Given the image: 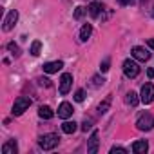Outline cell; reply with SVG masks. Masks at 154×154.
<instances>
[{"instance_id":"obj_1","label":"cell","mask_w":154,"mask_h":154,"mask_svg":"<svg viewBox=\"0 0 154 154\" xmlns=\"http://www.w3.org/2000/svg\"><path fill=\"white\" fill-rule=\"evenodd\" d=\"M29 105H31V98H27V96H18L17 100H15V103H13V116H20V114H24L27 109H29Z\"/></svg>"},{"instance_id":"obj_2","label":"cell","mask_w":154,"mask_h":154,"mask_svg":"<svg viewBox=\"0 0 154 154\" xmlns=\"http://www.w3.org/2000/svg\"><path fill=\"white\" fill-rule=\"evenodd\" d=\"M58 141H60V136L54 134V132H49V134H44L38 143H40V147H42L44 150H53V149L58 145Z\"/></svg>"},{"instance_id":"obj_3","label":"cell","mask_w":154,"mask_h":154,"mask_svg":"<svg viewBox=\"0 0 154 154\" xmlns=\"http://www.w3.org/2000/svg\"><path fill=\"white\" fill-rule=\"evenodd\" d=\"M136 127H138L140 131H150V129L154 127V116H152L150 112H143V114L138 118Z\"/></svg>"},{"instance_id":"obj_4","label":"cell","mask_w":154,"mask_h":154,"mask_svg":"<svg viewBox=\"0 0 154 154\" xmlns=\"http://www.w3.org/2000/svg\"><path fill=\"white\" fill-rule=\"evenodd\" d=\"M123 74L127 78H136L140 74V65L136 62H132V60H125L123 62Z\"/></svg>"},{"instance_id":"obj_5","label":"cell","mask_w":154,"mask_h":154,"mask_svg":"<svg viewBox=\"0 0 154 154\" xmlns=\"http://www.w3.org/2000/svg\"><path fill=\"white\" fill-rule=\"evenodd\" d=\"M140 100H141L145 105L154 102V85H152V84H145V85L141 87V93H140Z\"/></svg>"},{"instance_id":"obj_6","label":"cell","mask_w":154,"mask_h":154,"mask_svg":"<svg viewBox=\"0 0 154 154\" xmlns=\"http://www.w3.org/2000/svg\"><path fill=\"white\" fill-rule=\"evenodd\" d=\"M131 54H132V58H134V60H138V62H147V60L150 58V53H149L145 47H140V45L132 47Z\"/></svg>"},{"instance_id":"obj_7","label":"cell","mask_w":154,"mask_h":154,"mask_svg":"<svg viewBox=\"0 0 154 154\" xmlns=\"http://www.w3.org/2000/svg\"><path fill=\"white\" fill-rule=\"evenodd\" d=\"M71 85H72V74L71 72H63L62 78H60V93L67 94L69 89H71Z\"/></svg>"},{"instance_id":"obj_8","label":"cell","mask_w":154,"mask_h":154,"mask_svg":"<svg viewBox=\"0 0 154 154\" xmlns=\"http://www.w3.org/2000/svg\"><path fill=\"white\" fill-rule=\"evenodd\" d=\"M17 20H18V11H17V9L9 11V13H8V17H6V20H4V26H2V29H4V31H11V29L15 27Z\"/></svg>"},{"instance_id":"obj_9","label":"cell","mask_w":154,"mask_h":154,"mask_svg":"<svg viewBox=\"0 0 154 154\" xmlns=\"http://www.w3.org/2000/svg\"><path fill=\"white\" fill-rule=\"evenodd\" d=\"M69 116H72V105L69 102H62L60 107H58V118H63L65 120Z\"/></svg>"},{"instance_id":"obj_10","label":"cell","mask_w":154,"mask_h":154,"mask_svg":"<svg viewBox=\"0 0 154 154\" xmlns=\"http://www.w3.org/2000/svg\"><path fill=\"white\" fill-rule=\"evenodd\" d=\"M62 67H63V63H62L60 60H56V62H47V63H44V72L53 74V72H58Z\"/></svg>"},{"instance_id":"obj_11","label":"cell","mask_w":154,"mask_h":154,"mask_svg":"<svg viewBox=\"0 0 154 154\" xmlns=\"http://www.w3.org/2000/svg\"><path fill=\"white\" fill-rule=\"evenodd\" d=\"M87 152L89 154H96L98 152V131H94L89 138V145H87Z\"/></svg>"},{"instance_id":"obj_12","label":"cell","mask_w":154,"mask_h":154,"mask_svg":"<svg viewBox=\"0 0 154 154\" xmlns=\"http://www.w3.org/2000/svg\"><path fill=\"white\" fill-rule=\"evenodd\" d=\"M18 147H17V141L15 140H9L2 145V154H17Z\"/></svg>"},{"instance_id":"obj_13","label":"cell","mask_w":154,"mask_h":154,"mask_svg":"<svg viewBox=\"0 0 154 154\" xmlns=\"http://www.w3.org/2000/svg\"><path fill=\"white\" fill-rule=\"evenodd\" d=\"M132 150H134L136 154H145V152L149 150V143H147L145 140H140V141H134V143H132Z\"/></svg>"},{"instance_id":"obj_14","label":"cell","mask_w":154,"mask_h":154,"mask_svg":"<svg viewBox=\"0 0 154 154\" xmlns=\"http://www.w3.org/2000/svg\"><path fill=\"white\" fill-rule=\"evenodd\" d=\"M38 116L44 118V120H51V118L54 116V111H53L51 107H47V105H42V107L38 109Z\"/></svg>"},{"instance_id":"obj_15","label":"cell","mask_w":154,"mask_h":154,"mask_svg":"<svg viewBox=\"0 0 154 154\" xmlns=\"http://www.w3.org/2000/svg\"><path fill=\"white\" fill-rule=\"evenodd\" d=\"M87 9H89V15H91L93 18H96V17L100 15V11H103V6H102L100 2H93Z\"/></svg>"},{"instance_id":"obj_16","label":"cell","mask_w":154,"mask_h":154,"mask_svg":"<svg viewBox=\"0 0 154 154\" xmlns=\"http://www.w3.org/2000/svg\"><path fill=\"white\" fill-rule=\"evenodd\" d=\"M91 33H93V26H91V24H85V26L80 29V40H82V42H87V38L91 36Z\"/></svg>"},{"instance_id":"obj_17","label":"cell","mask_w":154,"mask_h":154,"mask_svg":"<svg viewBox=\"0 0 154 154\" xmlns=\"http://www.w3.org/2000/svg\"><path fill=\"white\" fill-rule=\"evenodd\" d=\"M125 102H127L131 107H136V105H138V102H141V100L138 98V94H136L134 91H131V93H127V96H125Z\"/></svg>"},{"instance_id":"obj_18","label":"cell","mask_w":154,"mask_h":154,"mask_svg":"<svg viewBox=\"0 0 154 154\" xmlns=\"http://www.w3.org/2000/svg\"><path fill=\"white\" fill-rule=\"evenodd\" d=\"M76 125H78V123H74V122H63V123H62V131H63L65 134H72L76 129H78Z\"/></svg>"},{"instance_id":"obj_19","label":"cell","mask_w":154,"mask_h":154,"mask_svg":"<svg viewBox=\"0 0 154 154\" xmlns=\"http://www.w3.org/2000/svg\"><path fill=\"white\" fill-rule=\"evenodd\" d=\"M40 49H42V42H40V40H35V42L31 44V51H29V53H31L33 56H38V54H40Z\"/></svg>"},{"instance_id":"obj_20","label":"cell","mask_w":154,"mask_h":154,"mask_svg":"<svg viewBox=\"0 0 154 154\" xmlns=\"http://www.w3.org/2000/svg\"><path fill=\"white\" fill-rule=\"evenodd\" d=\"M109 105H111V96H107V98H105V102H102V103H100V107H98V112H100V114L107 112Z\"/></svg>"},{"instance_id":"obj_21","label":"cell","mask_w":154,"mask_h":154,"mask_svg":"<svg viewBox=\"0 0 154 154\" xmlns=\"http://www.w3.org/2000/svg\"><path fill=\"white\" fill-rule=\"evenodd\" d=\"M8 49L11 51L13 56H18V54H20V49H18V45H17L15 42H9V44H8Z\"/></svg>"},{"instance_id":"obj_22","label":"cell","mask_w":154,"mask_h":154,"mask_svg":"<svg viewBox=\"0 0 154 154\" xmlns=\"http://www.w3.org/2000/svg\"><path fill=\"white\" fill-rule=\"evenodd\" d=\"M84 98H85V91L84 89H78V91L74 93V100L76 102H84Z\"/></svg>"},{"instance_id":"obj_23","label":"cell","mask_w":154,"mask_h":154,"mask_svg":"<svg viewBox=\"0 0 154 154\" xmlns=\"http://www.w3.org/2000/svg\"><path fill=\"white\" fill-rule=\"evenodd\" d=\"M84 13H85V8H76L74 9V20H80L84 17Z\"/></svg>"},{"instance_id":"obj_24","label":"cell","mask_w":154,"mask_h":154,"mask_svg":"<svg viewBox=\"0 0 154 154\" xmlns=\"http://www.w3.org/2000/svg\"><path fill=\"white\" fill-rule=\"evenodd\" d=\"M109 65H111V60L105 58V60L102 62V65H100V71H102V72H107V71H109Z\"/></svg>"},{"instance_id":"obj_25","label":"cell","mask_w":154,"mask_h":154,"mask_svg":"<svg viewBox=\"0 0 154 154\" xmlns=\"http://www.w3.org/2000/svg\"><path fill=\"white\" fill-rule=\"evenodd\" d=\"M103 78H100V76H93V85L94 87H100V85H103Z\"/></svg>"},{"instance_id":"obj_26","label":"cell","mask_w":154,"mask_h":154,"mask_svg":"<svg viewBox=\"0 0 154 154\" xmlns=\"http://www.w3.org/2000/svg\"><path fill=\"white\" fill-rule=\"evenodd\" d=\"M116 152H120V154H127V149H123V147H112V149H111V154H116Z\"/></svg>"},{"instance_id":"obj_27","label":"cell","mask_w":154,"mask_h":154,"mask_svg":"<svg viewBox=\"0 0 154 154\" xmlns=\"http://www.w3.org/2000/svg\"><path fill=\"white\" fill-rule=\"evenodd\" d=\"M91 125H93V120H85V122L82 123V131H85V132H87V131L91 129Z\"/></svg>"},{"instance_id":"obj_28","label":"cell","mask_w":154,"mask_h":154,"mask_svg":"<svg viewBox=\"0 0 154 154\" xmlns=\"http://www.w3.org/2000/svg\"><path fill=\"white\" fill-rule=\"evenodd\" d=\"M38 82H40V84H42V85H45V87H49V85H51V82H49V80H47V78H40V80H38Z\"/></svg>"},{"instance_id":"obj_29","label":"cell","mask_w":154,"mask_h":154,"mask_svg":"<svg viewBox=\"0 0 154 154\" xmlns=\"http://www.w3.org/2000/svg\"><path fill=\"white\" fill-rule=\"evenodd\" d=\"M116 2H118V4H122V6H127V4H131V2H132V0H116Z\"/></svg>"},{"instance_id":"obj_30","label":"cell","mask_w":154,"mask_h":154,"mask_svg":"<svg viewBox=\"0 0 154 154\" xmlns=\"http://www.w3.org/2000/svg\"><path fill=\"white\" fill-rule=\"evenodd\" d=\"M147 76L149 78H154V69H147Z\"/></svg>"},{"instance_id":"obj_31","label":"cell","mask_w":154,"mask_h":154,"mask_svg":"<svg viewBox=\"0 0 154 154\" xmlns=\"http://www.w3.org/2000/svg\"><path fill=\"white\" fill-rule=\"evenodd\" d=\"M147 44H149V47H150V49H154V38H149V42H147Z\"/></svg>"}]
</instances>
